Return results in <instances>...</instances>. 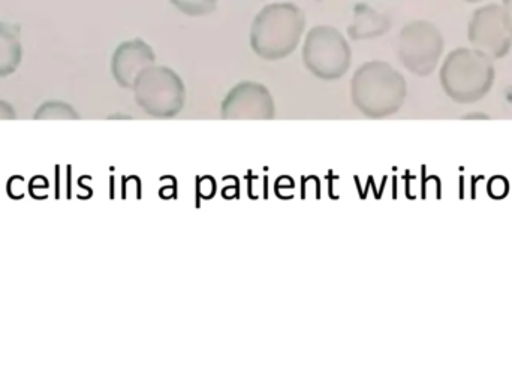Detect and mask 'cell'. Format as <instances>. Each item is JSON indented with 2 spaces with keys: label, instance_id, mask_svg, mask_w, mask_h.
<instances>
[{
  "label": "cell",
  "instance_id": "obj_1",
  "mask_svg": "<svg viewBox=\"0 0 512 383\" xmlns=\"http://www.w3.org/2000/svg\"><path fill=\"white\" fill-rule=\"evenodd\" d=\"M408 96L405 77L390 63H363L351 80V101L363 116L385 119L402 110Z\"/></svg>",
  "mask_w": 512,
  "mask_h": 383
},
{
  "label": "cell",
  "instance_id": "obj_2",
  "mask_svg": "<svg viewBox=\"0 0 512 383\" xmlns=\"http://www.w3.org/2000/svg\"><path fill=\"white\" fill-rule=\"evenodd\" d=\"M306 14L294 3H270L256 14L251 27V48L268 62L286 59L300 44Z\"/></svg>",
  "mask_w": 512,
  "mask_h": 383
},
{
  "label": "cell",
  "instance_id": "obj_3",
  "mask_svg": "<svg viewBox=\"0 0 512 383\" xmlns=\"http://www.w3.org/2000/svg\"><path fill=\"white\" fill-rule=\"evenodd\" d=\"M495 78L492 57L477 48L451 51L439 72L442 89L459 104H475L486 98Z\"/></svg>",
  "mask_w": 512,
  "mask_h": 383
},
{
  "label": "cell",
  "instance_id": "obj_4",
  "mask_svg": "<svg viewBox=\"0 0 512 383\" xmlns=\"http://www.w3.org/2000/svg\"><path fill=\"white\" fill-rule=\"evenodd\" d=\"M132 90L138 107L155 119H173L185 108V83L168 66L153 65L144 69Z\"/></svg>",
  "mask_w": 512,
  "mask_h": 383
},
{
  "label": "cell",
  "instance_id": "obj_5",
  "mask_svg": "<svg viewBox=\"0 0 512 383\" xmlns=\"http://www.w3.org/2000/svg\"><path fill=\"white\" fill-rule=\"evenodd\" d=\"M301 56L307 71L324 81L345 77L352 63L348 39L333 26H315L310 29L304 39Z\"/></svg>",
  "mask_w": 512,
  "mask_h": 383
},
{
  "label": "cell",
  "instance_id": "obj_6",
  "mask_svg": "<svg viewBox=\"0 0 512 383\" xmlns=\"http://www.w3.org/2000/svg\"><path fill=\"white\" fill-rule=\"evenodd\" d=\"M445 42L439 27L429 20L409 21L397 38V56L402 65L417 77H429L436 71Z\"/></svg>",
  "mask_w": 512,
  "mask_h": 383
},
{
  "label": "cell",
  "instance_id": "obj_7",
  "mask_svg": "<svg viewBox=\"0 0 512 383\" xmlns=\"http://www.w3.org/2000/svg\"><path fill=\"white\" fill-rule=\"evenodd\" d=\"M469 42L492 59H502L510 53L512 35L505 21L504 8L496 3L478 8L468 27Z\"/></svg>",
  "mask_w": 512,
  "mask_h": 383
},
{
  "label": "cell",
  "instance_id": "obj_8",
  "mask_svg": "<svg viewBox=\"0 0 512 383\" xmlns=\"http://www.w3.org/2000/svg\"><path fill=\"white\" fill-rule=\"evenodd\" d=\"M276 104L264 84L256 81L237 83L225 96L221 105L224 120H273Z\"/></svg>",
  "mask_w": 512,
  "mask_h": 383
},
{
  "label": "cell",
  "instance_id": "obj_9",
  "mask_svg": "<svg viewBox=\"0 0 512 383\" xmlns=\"http://www.w3.org/2000/svg\"><path fill=\"white\" fill-rule=\"evenodd\" d=\"M156 65L153 48L143 39L135 38L122 42L111 57V74L122 89H134L141 72Z\"/></svg>",
  "mask_w": 512,
  "mask_h": 383
},
{
  "label": "cell",
  "instance_id": "obj_10",
  "mask_svg": "<svg viewBox=\"0 0 512 383\" xmlns=\"http://www.w3.org/2000/svg\"><path fill=\"white\" fill-rule=\"evenodd\" d=\"M391 20L382 12L376 11L366 3L354 6V20L349 24L348 35L352 41H369L381 38L390 32Z\"/></svg>",
  "mask_w": 512,
  "mask_h": 383
},
{
  "label": "cell",
  "instance_id": "obj_11",
  "mask_svg": "<svg viewBox=\"0 0 512 383\" xmlns=\"http://www.w3.org/2000/svg\"><path fill=\"white\" fill-rule=\"evenodd\" d=\"M23 60L20 27L0 21V78L17 71Z\"/></svg>",
  "mask_w": 512,
  "mask_h": 383
},
{
  "label": "cell",
  "instance_id": "obj_12",
  "mask_svg": "<svg viewBox=\"0 0 512 383\" xmlns=\"http://www.w3.org/2000/svg\"><path fill=\"white\" fill-rule=\"evenodd\" d=\"M33 119L36 120H78L80 114L72 105L63 101H47L38 108Z\"/></svg>",
  "mask_w": 512,
  "mask_h": 383
},
{
  "label": "cell",
  "instance_id": "obj_13",
  "mask_svg": "<svg viewBox=\"0 0 512 383\" xmlns=\"http://www.w3.org/2000/svg\"><path fill=\"white\" fill-rule=\"evenodd\" d=\"M182 14L189 17H206L218 8V0H170Z\"/></svg>",
  "mask_w": 512,
  "mask_h": 383
},
{
  "label": "cell",
  "instance_id": "obj_14",
  "mask_svg": "<svg viewBox=\"0 0 512 383\" xmlns=\"http://www.w3.org/2000/svg\"><path fill=\"white\" fill-rule=\"evenodd\" d=\"M15 117L14 107L9 102L0 101V120H15Z\"/></svg>",
  "mask_w": 512,
  "mask_h": 383
},
{
  "label": "cell",
  "instance_id": "obj_15",
  "mask_svg": "<svg viewBox=\"0 0 512 383\" xmlns=\"http://www.w3.org/2000/svg\"><path fill=\"white\" fill-rule=\"evenodd\" d=\"M504 15H505V21H507V27L508 30H510V33L512 35V0H504Z\"/></svg>",
  "mask_w": 512,
  "mask_h": 383
},
{
  "label": "cell",
  "instance_id": "obj_16",
  "mask_svg": "<svg viewBox=\"0 0 512 383\" xmlns=\"http://www.w3.org/2000/svg\"><path fill=\"white\" fill-rule=\"evenodd\" d=\"M465 2H468V3H478V2H483V0H465Z\"/></svg>",
  "mask_w": 512,
  "mask_h": 383
}]
</instances>
